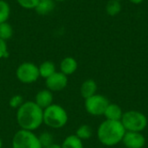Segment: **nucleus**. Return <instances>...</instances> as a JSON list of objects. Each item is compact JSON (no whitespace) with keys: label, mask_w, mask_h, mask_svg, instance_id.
Returning <instances> with one entry per match:
<instances>
[{"label":"nucleus","mask_w":148,"mask_h":148,"mask_svg":"<svg viewBox=\"0 0 148 148\" xmlns=\"http://www.w3.org/2000/svg\"><path fill=\"white\" fill-rule=\"evenodd\" d=\"M122 143L127 148H143L146 145V138L140 132H127Z\"/></svg>","instance_id":"9"},{"label":"nucleus","mask_w":148,"mask_h":148,"mask_svg":"<svg viewBox=\"0 0 148 148\" xmlns=\"http://www.w3.org/2000/svg\"><path fill=\"white\" fill-rule=\"evenodd\" d=\"M93 134V131L90 126L88 125H82L80 126L75 133V135L81 139L82 140H88L92 137Z\"/></svg>","instance_id":"19"},{"label":"nucleus","mask_w":148,"mask_h":148,"mask_svg":"<svg viewBox=\"0 0 148 148\" xmlns=\"http://www.w3.org/2000/svg\"><path fill=\"white\" fill-rule=\"evenodd\" d=\"M97 83L93 79H88L82 82L80 88V94L82 98L88 99L95 95L97 92Z\"/></svg>","instance_id":"12"},{"label":"nucleus","mask_w":148,"mask_h":148,"mask_svg":"<svg viewBox=\"0 0 148 148\" xmlns=\"http://www.w3.org/2000/svg\"><path fill=\"white\" fill-rule=\"evenodd\" d=\"M126 130L121 121L106 120L97 129L99 141L106 147H114L122 142Z\"/></svg>","instance_id":"2"},{"label":"nucleus","mask_w":148,"mask_h":148,"mask_svg":"<svg viewBox=\"0 0 148 148\" xmlns=\"http://www.w3.org/2000/svg\"><path fill=\"white\" fill-rule=\"evenodd\" d=\"M55 2H64V1H66V0H54Z\"/></svg>","instance_id":"28"},{"label":"nucleus","mask_w":148,"mask_h":148,"mask_svg":"<svg viewBox=\"0 0 148 148\" xmlns=\"http://www.w3.org/2000/svg\"><path fill=\"white\" fill-rule=\"evenodd\" d=\"M69 121L67 111L59 104H52L43 109V123L50 128H62Z\"/></svg>","instance_id":"3"},{"label":"nucleus","mask_w":148,"mask_h":148,"mask_svg":"<svg viewBox=\"0 0 148 148\" xmlns=\"http://www.w3.org/2000/svg\"><path fill=\"white\" fill-rule=\"evenodd\" d=\"M116 1H119V2H121V1H123V0H116Z\"/></svg>","instance_id":"29"},{"label":"nucleus","mask_w":148,"mask_h":148,"mask_svg":"<svg viewBox=\"0 0 148 148\" xmlns=\"http://www.w3.org/2000/svg\"><path fill=\"white\" fill-rule=\"evenodd\" d=\"M16 121L20 129L33 132L43 124V110L35 101H24L16 109Z\"/></svg>","instance_id":"1"},{"label":"nucleus","mask_w":148,"mask_h":148,"mask_svg":"<svg viewBox=\"0 0 148 148\" xmlns=\"http://www.w3.org/2000/svg\"><path fill=\"white\" fill-rule=\"evenodd\" d=\"M125 130L127 132H142L147 127V116L136 110H130L123 113L121 120Z\"/></svg>","instance_id":"4"},{"label":"nucleus","mask_w":148,"mask_h":148,"mask_svg":"<svg viewBox=\"0 0 148 148\" xmlns=\"http://www.w3.org/2000/svg\"><path fill=\"white\" fill-rule=\"evenodd\" d=\"M56 8V2L54 0H40L35 8L36 12L41 16H46L51 13Z\"/></svg>","instance_id":"14"},{"label":"nucleus","mask_w":148,"mask_h":148,"mask_svg":"<svg viewBox=\"0 0 148 148\" xmlns=\"http://www.w3.org/2000/svg\"><path fill=\"white\" fill-rule=\"evenodd\" d=\"M42 148H62L61 147V145H58V144H56V143H53L52 145L50 146H48V147H45Z\"/></svg>","instance_id":"25"},{"label":"nucleus","mask_w":148,"mask_h":148,"mask_svg":"<svg viewBox=\"0 0 148 148\" xmlns=\"http://www.w3.org/2000/svg\"><path fill=\"white\" fill-rule=\"evenodd\" d=\"M11 145L12 148H42L38 136L32 131L24 129H20L14 134Z\"/></svg>","instance_id":"5"},{"label":"nucleus","mask_w":148,"mask_h":148,"mask_svg":"<svg viewBox=\"0 0 148 148\" xmlns=\"http://www.w3.org/2000/svg\"><path fill=\"white\" fill-rule=\"evenodd\" d=\"M40 0H16L17 3L23 9L35 10Z\"/></svg>","instance_id":"23"},{"label":"nucleus","mask_w":148,"mask_h":148,"mask_svg":"<svg viewBox=\"0 0 148 148\" xmlns=\"http://www.w3.org/2000/svg\"><path fill=\"white\" fill-rule=\"evenodd\" d=\"M132 3H134V4H140V3H141L144 0H129Z\"/></svg>","instance_id":"26"},{"label":"nucleus","mask_w":148,"mask_h":148,"mask_svg":"<svg viewBox=\"0 0 148 148\" xmlns=\"http://www.w3.org/2000/svg\"><path fill=\"white\" fill-rule=\"evenodd\" d=\"M9 56L8 46L6 41L0 38V60L7 58Z\"/></svg>","instance_id":"24"},{"label":"nucleus","mask_w":148,"mask_h":148,"mask_svg":"<svg viewBox=\"0 0 148 148\" xmlns=\"http://www.w3.org/2000/svg\"><path fill=\"white\" fill-rule=\"evenodd\" d=\"M10 15V6L4 1L0 0V23L7 22Z\"/></svg>","instance_id":"20"},{"label":"nucleus","mask_w":148,"mask_h":148,"mask_svg":"<svg viewBox=\"0 0 148 148\" xmlns=\"http://www.w3.org/2000/svg\"><path fill=\"white\" fill-rule=\"evenodd\" d=\"M3 147V140H2V139L0 138V148Z\"/></svg>","instance_id":"27"},{"label":"nucleus","mask_w":148,"mask_h":148,"mask_svg":"<svg viewBox=\"0 0 148 148\" xmlns=\"http://www.w3.org/2000/svg\"><path fill=\"white\" fill-rule=\"evenodd\" d=\"M24 101H23V97L20 95H13L10 101H9V105L11 108H15L17 109L19 107H21L23 104Z\"/></svg>","instance_id":"22"},{"label":"nucleus","mask_w":148,"mask_h":148,"mask_svg":"<svg viewBox=\"0 0 148 148\" xmlns=\"http://www.w3.org/2000/svg\"><path fill=\"white\" fill-rule=\"evenodd\" d=\"M35 103L42 110L53 104V94L49 89H42L38 91L35 97Z\"/></svg>","instance_id":"10"},{"label":"nucleus","mask_w":148,"mask_h":148,"mask_svg":"<svg viewBox=\"0 0 148 148\" xmlns=\"http://www.w3.org/2000/svg\"><path fill=\"white\" fill-rule=\"evenodd\" d=\"M39 142L42 146V147H45L48 146H50L54 143V137L53 135L49 132H43L38 136Z\"/></svg>","instance_id":"21"},{"label":"nucleus","mask_w":148,"mask_h":148,"mask_svg":"<svg viewBox=\"0 0 148 148\" xmlns=\"http://www.w3.org/2000/svg\"><path fill=\"white\" fill-rule=\"evenodd\" d=\"M122 10V6L121 2L116 0H109L106 5V12L108 15L111 16H117Z\"/></svg>","instance_id":"17"},{"label":"nucleus","mask_w":148,"mask_h":148,"mask_svg":"<svg viewBox=\"0 0 148 148\" xmlns=\"http://www.w3.org/2000/svg\"><path fill=\"white\" fill-rule=\"evenodd\" d=\"M62 148H83V142L79 139L75 134L69 135L64 139L62 144L61 145Z\"/></svg>","instance_id":"16"},{"label":"nucleus","mask_w":148,"mask_h":148,"mask_svg":"<svg viewBox=\"0 0 148 148\" xmlns=\"http://www.w3.org/2000/svg\"><path fill=\"white\" fill-rule=\"evenodd\" d=\"M108 104L109 101L108 98L98 94H95V95L85 99L84 102L86 111L93 116L103 115Z\"/></svg>","instance_id":"7"},{"label":"nucleus","mask_w":148,"mask_h":148,"mask_svg":"<svg viewBox=\"0 0 148 148\" xmlns=\"http://www.w3.org/2000/svg\"><path fill=\"white\" fill-rule=\"evenodd\" d=\"M77 61L71 56H67L63 58L60 62V71L67 76L73 75L77 70Z\"/></svg>","instance_id":"11"},{"label":"nucleus","mask_w":148,"mask_h":148,"mask_svg":"<svg viewBox=\"0 0 148 148\" xmlns=\"http://www.w3.org/2000/svg\"><path fill=\"white\" fill-rule=\"evenodd\" d=\"M16 75L17 80L22 83H33L36 82L40 77L38 66L29 62H23L17 67L16 70Z\"/></svg>","instance_id":"6"},{"label":"nucleus","mask_w":148,"mask_h":148,"mask_svg":"<svg viewBox=\"0 0 148 148\" xmlns=\"http://www.w3.org/2000/svg\"><path fill=\"white\" fill-rule=\"evenodd\" d=\"M68 82V76L61 71H56L52 75L45 79L46 88L51 92H59L63 90L67 87Z\"/></svg>","instance_id":"8"},{"label":"nucleus","mask_w":148,"mask_h":148,"mask_svg":"<svg viewBox=\"0 0 148 148\" xmlns=\"http://www.w3.org/2000/svg\"><path fill=\"white\" fill-rule=\"evenodd\" d=\"M13 33H14L13 28L11 24H10L8 22L0 23V38L1 39L7 41L12 37Z\"/></svg>","instance_id":"18"},{"label":"nucleus","mask_w":148,"mask_h":148,"mask_svg":"<svg viewBox=\"0 0 148 148\" xmlns=\"http://www.w3.org/2000/svg\"><path fill=\"white\" fill-rule=\"evenodd\" d=\"M103 115L106 117V120L121 121L122 115H123V112L119 105L114 104V103H109Z\"/></svg>","instance_id":"13"},{"label":"nucleus","mask_w":148,"mask_h":148,"mask_svg":"<svg viewBox=\"0 0 148 148\" xmlns=\"http://www.w3.org/2000/svg\"><path fill=\"white\" fill-rule=\"evenodd\" d=\"M38 69H39L40 77H42L44 79H47L48 77L52 75L55 72H56L55 63L50 61H45L42 62L38 66Z\"/></svg>","instance_id":"15"}]
</instances>
